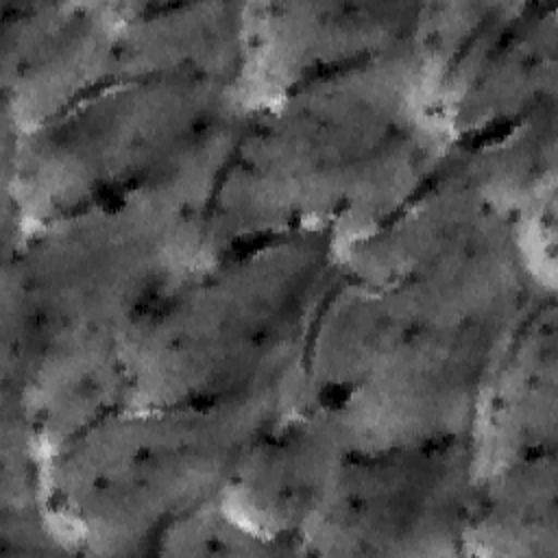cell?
I'll list each match as a JSON object with an SVG mask.
<instances>
[{
    "label": "cell",
    "instance_id": "6da1fadb",
    "mask_svg": "<svg viewBox=\"0 0 558 558\" xmlns=\"http://www.w3.org/2000/svg\"><path fill=\"white\" fill-rule=\"evenodd\" d=\"M211 257L205 214L140 196L48 220L7 251L4 405L41 451L126 405L124 342Z\"/></svg>",
    "mask_w": 558,
    "mask_h": 558
},
{
    "label": "cell",
    "instance_id": "7a4b0ae2",
    "mask_svg": "<svg viewBox=\"0 0 558 558\" xmlns=\"http://www.w3.org/2000/svg\"><path fill=\"white\" fill-rule=\"evenodd\" d=\"M434 89L418 31L251 111L205 211L211 255L294 231H331L340 251L381 225L451 150Z\"/></svg>",
    "mask_w": 558,
    "mask_h": 558
},
{
    "label": "cell",
    "instance_id": "3957f363",
    "mask_svg": "<svg viewBox=\"0 0 558 558\" xmlns=\"http://www.w3.org/2000/svg\"><path fill=\"white\" fill-rule=\"evenodd\" d=\"M338 270L331 231L268 235L211 255L129 333L126 405L299 399L310 331Z\"/></svg>",
    "mask_w": 558,
    "mask_h": 558
},
{
    "label": "cell",
    "instance_id": "277c9868",
    "mask_svg": "<svg viewBox=\"0 0 558 558\" xmlns=\"http://www.w3.org/2000/svg\"><path fill=\"white\" fill-rule=\"evenodd\" d=\"M244 87L194 72L111 78L7 150L15 240L140 196L205 214L251 116Z\"/></svg>",
    "mask_w": 558,
    "mask_h": 558
},
{
    "label": "cell",
    "instance_id": "5b68a950",
    "mask_svg": "<svg viewBox=\"0 0 558 558\" xmlns=\"http://www.w3.org/2000/svg\"><path fill=\"white\" fill-rule=\"evenodd\" d=\"M294 408L288 395L116 408L41 453L44 512L98 551L161 543L220 501L251 445Z\"/></svg>",
    "mask_w": 558,
    "mask_h": 558
},
{
    "label": "cell",
    "instance_id": "8992f818",
    "mask_svg": "<svg viewBox=\"0 0 558 558\" xmlns=\"http://www.w3.org/2000/svg\"><path fill=\"white\" fill-rule=\"evenodd\" d=\"M530 303L429 325L327 403L351 451L473 440L493 377Z\"/></svg>",
    "mask_w": 558,
    "mask_h": 558
},
{
    "label": "cell",
    "instance_id": "52a82bcc",
    "mask_svg": "<svg viewBox=\"0 0 558 558\" xmlns=\"http://www.w3.org/2000/svg\"><path fill=\"white\" fill-rule=\"evenodd\" d=\"M477 482L473 440L351 451L301 543L333 554L453 551Z\"/></svg>",
    "mask_w": 558,
    "mask_h": 558
},
{
    "label": "cell",
    "instance_id": "ba28073f",
    "mask_svg": "<svg viewBox=\"0 0 558 558\" xmlns=\"http://www.w3.org/2000/svg\"><path fill=\"white\" fill-rule=\"evenodd\" d=\"M120 4H2L4 116L22 135L111 78Z\"/></svg>",
    "mask_w": 558,
    "mask_h": 558
},
{
    "label": "cell",
    "instance_id": "9c48e42d",
    "mask_svg": "<svg viewBox=\"0 0 558 558\" xmlns=\"http://www.w3.org/2000/svg\"><path fill=\"white\" fill-rule=\"evenodd\" d=\"M349 453L336 412L303 403L251 445L220 506L266 545L301 543Z\"/></svg>",
    "mask_w": 558,
    "mask_h": 558
},
{
    "label": "cell",
    "instance_id": "30bf717a",
    "mask_svg": "<svg viewBox=\"0 0 558 558\" xmlns=\"http://www.w3.org/2000/svg\"><path fill=\"white\" fill-rule=\"evenodd\" d=\"M429 4H251L246 76L272 100L288 89L408 44Z\"/></svg>",
    "mask_w": 558,
    "mask_h": 558
},
{
    "label": "cell",
    "instance_id": "8fae6325",
    "mask_svg": "<svg viewBox=\"0 0 558 558\" xmlns=\"http://www.w3.org/2000/svg\"><path fill=\"white\" fill-rule=\"evenodd\" d=\"M554 305L530 307L514 331L480 412L473 449L480 477L549 453L556 434Z\"/></svg>",
    "mask_w": 558,
    "mask_h": 558
},
{
    "label": "cell",
    "instance_id": "7c38bea8",
    "mask_svg": "<svg viewBox=\"0 0 558 558\" xmlns=\"http://www.w3.org/2000/svg\"><path fill=\"white\" fill-rule=\"evenodd\" d=\"M120 13L111 78L194 72L244 87L248 4H120Z\"/></svg>",
    "mask_w": 558,
    "mask_h": 558
},
{
    "label": "cell",
    "instance_id": "4fadbf2b",
    "mask_svg": "<svg viewBox=\"0 0 558 558\" xmlns=\"http://www.w3.org/2000/svg\"><path fill=\"white\" fill-rule=\"evenodd\" d=\"M556 541L554 451L480 477L464 543L488 551H541Z\"/></svg>",
    "mask_w": 558,
    "mask_h": 558
}]
</instances>
